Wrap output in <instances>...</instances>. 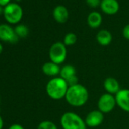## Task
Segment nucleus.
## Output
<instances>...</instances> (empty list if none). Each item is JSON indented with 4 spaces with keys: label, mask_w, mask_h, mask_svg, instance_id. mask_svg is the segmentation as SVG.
<instances>
[{
    "label": "nucleus",
    "mask_w": 129,
    "mask_h": 129,
    "mask_svg": "<svg viewBox=\"0 0 129 129\" xmlns=\"http://www.w3.org/2000/svg\"><path fill=\"white\" fill-rule=\"evenodd\" d=\"M96 41L101 46H106L111 43L112 40V34L107 30H101L96 34Z\"/></svg>",
    "instance_id": "obj_14"
},
{
    "label": "nucleus",
    "mask_w": 129,
    "mask_h": 129,
    "mask_svg": "<svg viewBox=\"0 0 129 129\" xmlns=\"http://www.w3.org/2000/svg\"><path fill=\"white\" fill-rule=\"evenodd\" d=\"M3 124H4L3 119L2 116L0 115V129H3Z\"/></svg>",
    "instance_id": "obj_25"
},
{
    "label": "nucleus",
    "mask_w": 129,
    "mask_h": 129,
    "mask_svg": "<svg viewBox=\"0 0 129 129\" xmlns=\"http://www.w3.org/2000/svg\"><path fill=\"white\" fill-rule=\"evenodd\" d=\"M103 87L105 90L107 92V93L112 95H115L121 90L118 81L115 78L112 77L106 78V80L103 82Z\"/></svg>",
    "instance_id": "obj_13"
},
{
    "label": "nucleus",
    "mask_w": 129,
    "mask_h": 129,
    "mask_svg": "<svg viewBox=\"0 0 129 129\" xmlns=\"http://www.w3.org/2000/svg\"><path fill=\"white\" fill-rule=\"evenodd\" d=\"M0 103H1V100H0Z\"/></svg>",
    "instance_id": "obj_28"
},
{
    "label": "nucleus",
    "mask_w": 129,
    "mask_h": 129,
    "mask_svg": "<svg viewBox=\"0 0 129 129\" xmlns=\"http://www.w3.org/2000/svg\"><path fill=\"white\" fill-rule=\"evenodd\" d=\"M69 87H71V86H74V85H76V84H78V78L76 75L70 78L69 79H68L66 81Z\"/></svg>",
    "instance_id": "obj_21"
},
{
    "label": "nucleus",
    "mask_w": 129,
    "mask_h": 129,
    "mask_svg": "<svg viewBox=\"0 0 129 129\" xmlns=\"http://www.w3.org/2000/svg\"><path fill=\"white\" fill-rule=\"evenodd\" d=\"M0 40L12 43H15L18 41L19 37L15 34V29L8 24L0 25Z\"/></svg>",
    "instance_id": "obj_7"
},
{
    "label": "nucleus",
    "mask_w": 129,
    "mask_h": 129,
    "mask_svg": "<svg viewBox=\"0 0 129 129\" xmlns=\"http://www.w3.org/2000/svg\"><path fill=\"white\" fill-rule=\"evenodd\" d=\"M37 129H58V127L54 122L49 120H46L41 121L38 124Z\"/></svg>",
    "instance_id": "obj_19"
},
{
    "label": "nucleus",
    "mask_w": 129,
    "mask_h": 129,
    "mask_svg": "<svg viewBox=\"0 0 129 129\" xmlns=\"http://www.w3.org/2000/svg\"><path fill=\"white\" fill-rule=\"evenodd\" d=\"M49 56L50 61L57 64L63 63L67 57L66 46L61 42L54 43L49 48Z\"/></svg>",
    "instance_id": "obj_4"
},
{
    "label": "nucleus",
    "mask_w": 129,
    "mask_h": 129,
    "mask_svg": "<svg viewBox=\"0 0 129 129\" xmlns=\"http://www.w3.org/2000/svg\"><path fill=\"white\" fill-rule=\"evenodd\" d=\"M100 9L105 14L113 15L118 12L119 4L117 0H101Z\"/></svg>",
    "instance_id": "obj_11"
},
{
    "label": "nucleus",
    "mask_w": 129,
    "mask_h": 129,
    "mask_svg": "<svg viewBox=\"0 0 129 129\" xmlns=\"http://www.w3.org/2000/svg\"><path fill=\"white\" fill-rule=\"evenodd\" d=\"M122 34H123V37L126 40H129V24H127V25H125L124 27L123 28Z\"/></svg>",
    "instance_id": "obj_22"
},
{
    "label": "nucleus",
    "mask_w": 129,
    "mask_h": 129,
    "mask_svg": "<svg viewBox=\"0 0 129 129\" xmlns=\"http://www.w3.org/2000/svg\"><path fill=\"white\" fill-rule=\"evenodd\" d=\"M64 98L72 106L81 107L87 103L89 99V92L84 85L78 84L69 87Z\"/></svg>",
    "instance_id": "obj_1"
},
{
    "label": "nucleus",
    "mask_w": 129,
    "mask_h": 129,
    "mask_svg": "<svg viewBox=\"0 0 129 129\" xmlns=\"http://www.w3.org/2000/svg\"><path fill=\"white\" fill-rule=\"evenodd\" d=\"M115 105H116V101L115 96L107 93L103 94L99 98L97 102L98 110H100L103 114L112 112L115 108Z\"/></svg>",
    "instance_id": "obj_6"
},
{
    "label": "nucleus",
    "mask_w": 129,
    "mask_h": 129,
    "mask_svg": "<svg viewBox=\"0 0 129 129\" xmlns=\"http://www.w3.org/2000/svg\"><path fill=\"white\" fill-rule=\"evenodd\" d=\"M11 0H0V6L3 7H6L10 3Z\"/></svg>",
    "instance_id": "obj_24"
},
{
    "label": "nucleus",
    "mask_w": 129,
    "mask_h": 129,
    "mask_svg": "<svg viewBox=\"0 0 129 129\" xmlns=\"http://www.w3.org/2000/svg\"><path fill=\"white\" fill-rule=\"evenodd\" d=\"M103 18L100 13L97 12H92L87 17V24L90 27L93 29L98 28L102 24Z\"/></svg>",
    "instance_id": "obj_15"
},
{
    "label": "nucleus",
    "mask_w": 129,
    "mask_h": 129,
    "mask_svg": "<svg viewBox=\"0 0 129 129\" xmlns=\"http://www.w3.org/2000/svg\"><path fill=\"white\" fill-rule=\"evenodd\" d=\"M3 46L1 43H0V54L3 52Z\"/></svg>",
    "instance_id": "obj_27"
},
{
    "label": "nucleus",
    "mask_w": 129,
    "mask_h": 129,
    "mask_svg": "<svg viewBox=\"0 0 129 129\" xmlns=\"http://www.w3.org/2000/svg\"><path fill=\"white\" fill-rule=\"evenodd\" d=\"M69 85L66 80L61 77H55L49 80L46 86L48 96L55 100H59L66 97Z\"/></svg>",
    "instance_id": "obj_2"
},
{
    "label": "nucleus",
    "mask_w": 129,
    "mask_h": 129,
    "mask_svg": "<svg viewBox=\"0 0 129 129\" xmlns=\"http://www.w3.org/2000/svg\"><path fill=\"white\" fill-rule=\"evenodd\" d=\"M15 32L18 37H26L29 34V29L24 24H19L15 28Z\"/></svg>",
    "instance_id": "obj_18"
},
{
    "label": "nucleus",
    "mask_w": 129,
    "mask_h": 129,
    "mask_svg": "<svg viewBox=\"0 0 129 129\" xmlns=\"http://www.w3.org/2000/svg\"><path fill=\"white\" fill-rule=\"evenodd\" d=\"M60 124L62 129H87L85 121L72 112H64L60 118Z\"/></svg>",
    "instance_id": "obj_3"
},
{
    "label": "nucleus",
    "mask_w": 129,
    "mask_h": 129,
    "mask_svg": "<svg viewBox=\"0 0 129 129\" xmlns=\"http://www.w3.org/2000/svg\"><path fill=\"white\" fill-rule=\"evenodd\" d=\"M104 120L103 113L100 110H93L90 112L85 118V123L87 126L95 127L100 125Z\"/></svg>",
    "instance_id": "obj_9"
},
{
    "label": "nucleus",
    "mask_w": 129,
    "mask_h": 129,
    "mask_svg": "<svg viewBox=\"0 0 129 129\" xmlns=\"http://www.w3.org/2000/svg\"><path fill=\"white\" fill-rule=\"evenodd\" d=\"M9 129H24V127L19 124H14L11 125Z\"/></svg>",
    "instance_id": "obj_23"
},
{
    "label": "nucleus",
    "mask_w": 129,
    "mask_h": 129,
    "mask_svg": "<svg viewBox=\"0 0 129 129\" xmlns=\"http://www.w3.org/2000/svg\"><path fill=\"white\" fill-rule=\"evenodd\" d=\"M42 71L43 74L49 77L55 78L57 75L60 74L61 68L59 67V64H57L52 61H47L44 63L42 66Z\"/></svg>",
    "instance_id": "obj_12"
},
{
    "label": "nucleus",
    "mask_w": 129,
    "mask_h": 129,
    "mask_svg": "<svg viewBox=\"0 0 129 129\" xmlns=\"http://www.w3.org/2000/svg\"><path fill=\"white\" fill-rule=\"evenodd\" d=\"M59 75L61 78L67 81L70 78L76 75V69L72 64H66L61 68Z\"/></svg>",
    "instance_id": "obj_16"
},
{
    "label": "nucleus",
    "mask_w": 129,
    "mask_h": 129,
    "mask_svg": "<svg viewBox=\"0 0 129 129\" xmlns=\"http://www.w3.org/2000/svg\"><path fill=\"white\" fill-rule=\"evenodd\" d=\"M77 40H78L77 35L75 33L70 32L64 36L63 43L66 46H72V45L75 44Z\"/></svg>",
    "instance_id": "obj_17"
},
{
    "label": "nucleus",
    "mask_w": 129,
    "mask_h": 129,
    "mask_svg": "<svg viewBox=\"0 0 129 129\" xmlns=\"http://www.w3.org/2000/svg\"><path fill=\"white\" fill-rule=\"evenodd\" d=\"M3 12H4V9H3V6H0V15L3 14Z\"/></svg>",
    "instance_id": "obj_26"
},
{
    "label": "nucleus",
    "mask_w": 129,
    "mask_h": 129,
    "mask_svg": "<svg viewBox=\"0 0 129 129\" xmlns=\"http://www.w3.org/2000/svg\"><path fill=\"white\" fill-rule=\"evenodd\" d=\"M4 17L6 20L12 24H18L23 17V9L18 4L9 3L4 8Z\"/></svg>",
    "instance_id": "obj_5"
},
{
    "label": "nucleus",
    "mask_w": 129,
    "mask_h": 129,
    "mask_svg": "<svg viewBox=\"0 0 129 129\" xmlns=\"http://www.w3.org/2000/svg\"><path fill=\"white\" fill-rule=\"evenodd\" d=\"M54 20L58 24L66 23L69 18V12L68 9L64 6H57L52 12Z\"/></svg>",
    "instance_id": "obj_10"
},
{
    "label": "nucleus",
    "mask_w": 129,
    "mask_h": 129,
    "mask_svg": "<svg viewBox=\"0 0 129 129\" xmlns=\"http://www.w3.org/2000/svg\"><path fill=\"white\" fill-rule=\"evenodd\" d=\"M86 3L88 6H90V8L95 9V8L100 6L101 0H86Z\"/></svg>",
    "instance_id": "obj_20"
},
{
    "label": "nucleus",
    "mask_w": 129,
    "mask_h": 129,
    "mask_svg": "<svg viewBox=\"0 0 129 129\" xmlns=\"http://www.w3.org/2000/svg\"><path fill=\"white\" fill-rule=\"evenodd\" d=\"M116 105L123 111L129 112V90L121 89L115 96Z\"/></svg>",
    "instance_id": "obj_8"
}]
</instances>
